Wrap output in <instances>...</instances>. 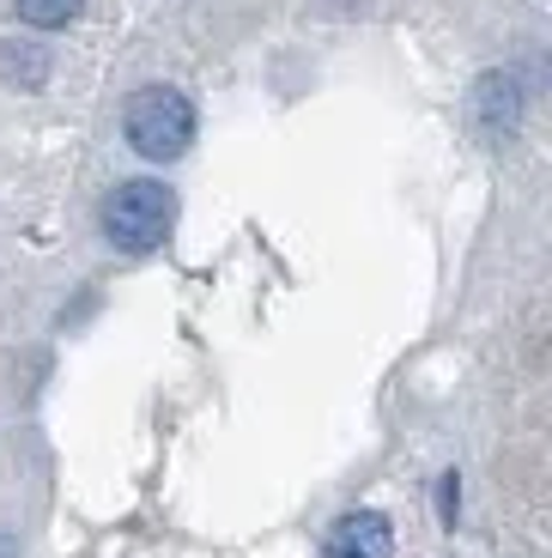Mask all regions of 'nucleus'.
I'll return each instance as SVG.
<instances>
[{"mask_svg":"<svg viewBox=\"0 0 552 558\" xmlns=\"http://www.w3.org/2000/svg\"><path fill=\"white\" fill-rule=\"evenodd\" d=\"M473 116H480L485 134H504V128H516V116H523V92H516L511 73H485L480 92H473Z\"/></svg>","mask_w":552,"mask_h":558,"instance_id":"4","label":"nucleus"},{"mask_svg":"<svg viewBox=\"0 0 552 558\" xmlns=\"http://www.w3.org/2000/svg\"><path fill=\"white\" fill-rule=\"evenodd\" d=\"M13 7H19V19L37 25V31H61L85 13V0H13Z\"/></svg>","mask_w":552,"mask_h":558,"instance_id":"6","label":"nucleus"},{"mask_svg":"<svg viewBox=\"0 0 552 558\" xmlns=\"http://www.w3.org/2000/svg\"><path fill=\"white\" fill-rule=\"evenodd\" d=\"M322 558H395V529H388V517H376V510H346V517L334 522Z\"/></svg>","mask_w":552,"mask_h":558,"instance_id":"3","label":"nucleus"},{"mask_svg":"<svg viewBox=\"0 0 552 558\" xmlns=\"http://www.w3.org/2000/svg\"><path fill=\"white\" fill-rule=\"evenodd\" d=\"M122 134L140 158H153V165H170V158L189 153L194 140V104L182 98L177 85H146L128 98V116H122Z\"/></svg>","mask_w":552,"mask_h":558,"instance_id":"1","label":"nucleus"},{"mask_svg":"<svg viewBox=\"0 0 552 558\" xmlns=\"http://www.w3.org/2000/svg\"><path fill=\"white\" fill-rule=\"evenodd\" d=\"M49 49L43 43H0V85H19V92H37L49 80Z\"/></svg>","mask_w":552,"mask_h":558,"instance_id":"5","label":"nucleus"},{"mask_svg":"<svg viewBox=\"0 0 552 558\" xmlns=\"http://www.w3.org/2000/svg\"><path fill=\"white\" fill-rule=\"evenodd\" d=\"M437 510H443V522H449V529H456V517H461V486H456V474H443Z\"/></svg>","mask_w":552,"mask_h":558,"instance_id":"7","label":"nucleus"},{"mask_svg":"<svg viewBox=\"0 0 552 558\" xmlns=\"http://www.w3.org/2000/svg\"><path fill=\"white\" fill-rule=\"evenodd\" d=\"M177 225V195L153 177H134V182H116V195L104 201V238L128 255H146L170 238Z\"/></svg>","mask_w":552,"mask_h":558,"instance_id":"2","label":"nucleus"},{"mask_svg":"<svg viewBox=\"0 0 552 558\" xmlns=\"http://www.w3.org/2000/svg\"><path fill=\"white\" fill-rule=\"evenodd\" d=\"M0 558H19V553H13V541H7V534H0Z\"/></svg>","mask_w":552,"mask_h":558,"instance_id":"8","label":"nucleus"}]
</instances>
